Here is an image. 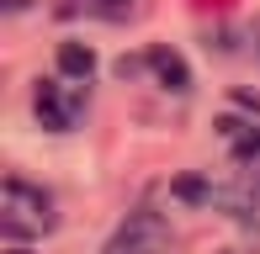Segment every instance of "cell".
Returning a JSON list of instances; mask_svg holds the SVG:
<instances>
[{"label":"cell","instance_id":"1","mask_svg":"<svg viewBox=\"0 0 260 254\" xmlns=\"http://www.w3.org/2000/svg\"><path fill=\"white\" fill-rule=\"evenodd\" d=\"M58 212H53V196L43 186H32V180L21 175H6V186H0V233L6 238H43L53 233Z\"/></svg>","mask_w":260,"mask_h":254},{"label":"cell","instance_id":"2","mask_svg":"<svg viewBox=\"0 0 260 254\" xmlns=\"http://www.w3.org/2000/svg\"><path fill=\"white\" fill-rule=\"evenodd\" d=\"M85 106H90L85 85H80V79H64V74L38 79V90H32V111H38V122L48 127V133H75L80 117H85Z\"/></svg>","mask_w":260,"mask_h":254},{"label":"cell","instance_id":"3","mask_svg":"<svg viewBox=\"0 0 260 254\" xmlns=\"http://www.w3.org/2000/svg\"><path fill=\"white\" fill-rule=\"evenodd\" d=\"M218 138L234 154V164H260V101L255 96H234L229 111L218 117Z\"/></svg>","mask_w":260,"mask_h":254},{"label":"cell","instance_id":"4","mask_svg":"<svg viewBox=\"0 0 260 254\" xmlns=\"http://www.w3.org/2000/svg\"><path fill=\"white\" fill-rule=\"evenodd\" d=\"M106 254H170V223H165L154 206H138L106 238Z\"/></svg>","mask_w":260,"mask_h":254},{"label":"cell","instance_id":"5","mask_svg":"<svg viewBox=\"0 0 260 254\" xmlns=\"http://www.w3.org/2000/svg\"><path fill=\"white\" fill-rule=\"evenodd\" d=\"M144 59H149V74H154L159 90H170V96H186V90H191V69H186V59L175 48H149Z\"/></svg>","mask_w":260,"mask_h":254},{"label":"cell","instance_id":"6","mask_svg":"<svg viewBox=\"0 0 260 254\" xmlns=\"http://www.w3.org/2000/svg\"><path fill=\"white\" fill-rule=\"evenodd\" d=\"M58 74H64V79H80V85H85V79L96 74V53H90L85 43H64V48H58Z\"/></svg>","mask_w":260,"mask_h":254},{"label":"cell","instance_id":"7","mask_svg":"<svg viewBox=\"0 0 260 254\" xmlns=\"http://www.w3.org/2000/svg\"><path fill=\"white\" fill-rule=\"evenodd\" d=\"M127 6H133V0H85V11H96V16H106V21L127 16Z\"/></svg>","mask_w":260,"mask_h":254},{"label":"cell","instance_id":"8","mask_svg":"<svg viewBox=\"0 0 260 254\" xmlns=\"http://www.w3.org/2000/svg\"><path fill=\"white\" fill-rule=\"evenodd\" d=\"M6 254H27V249H6Z\"/></svg>","mask_w":260,"mask_h":254}]
</instances>
